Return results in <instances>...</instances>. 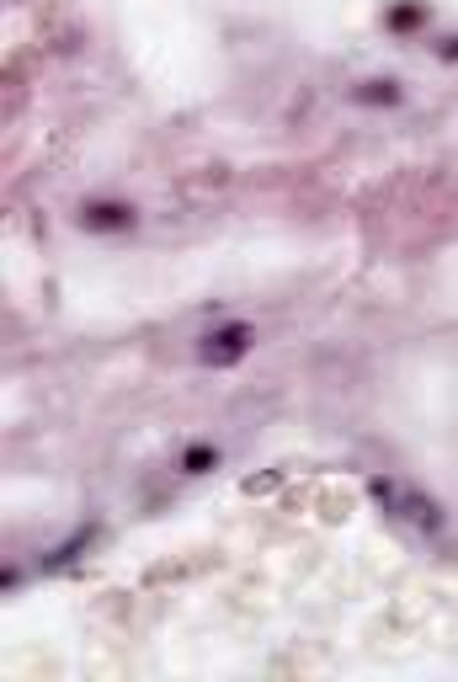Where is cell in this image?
<instances>
[{"mask_svg":"<svg viewBox=\"0 0 458 682\" xmlns=\"http://www.w3.org/2000/svg\"><path fill=\"white\" fill-rule=\"evenodd\" d=\"M209 464H213V448H192V453H187V470H192V475H203Z\"/></svg>","mask_w":458,"mask_h":682,"instance_id":"5","label":"cell"},{"mask_svg":"<svg viewBox=\"0 0 458 682\" xmlns=\"http://www.w3.org/2000/svg\"><path fill=\"white\" fill-rule=\"evenodd\" d=\"M357 96H363V102H400V91H389V81H374V85H363Z\"/></svg>","mask_w":458,"mask_h":682,"instance_id":"4","label":"cell"},{"mask_svg":"<svg viewBox=\"0 0 458 682\" xmlns=\"http://www.w3.org/2000/svg\"><path fill=\"white\" fill-rule=\"evenodd\" d=\"M246 347H250V325H224V331L203 336V347H198V362H209V368H224V362L246 358Z\"/></svg>","mask_w":458,"mask_h":682,"instance_id":"1","label":"cell"},{"mask_svg":"<svg viewBox=\"0 0 458 682\" xmlns=\"http://www.w3.org/2000/svg\"><path fill=\"white\" fill-rule=\"evenodd\" d=\"M85 219H91V224H133V213H128V208H102V203H96V208H85Z\"/></svg>","mask_w":458,"mask_h":682,"instance_id":"3","label":"cell"},{"mask_svg":"<svg viewBox=\"0 0 458 682\" xmlns=\"http://www.w3.org/2000/svg\"><path fill=\"white\" fill-rule=\"evenodd\" d=\"M374 490L384 496V501H389V507H395V512H400V518L421 522L426 533H443V518H437V507H432V501H421V496H411V490H400V496H395V490H389L384 481H378Z\"/></svg>","mask_w":458,"mask_h":682,"instance_id":"2","label":"cell"}]
</instances>
